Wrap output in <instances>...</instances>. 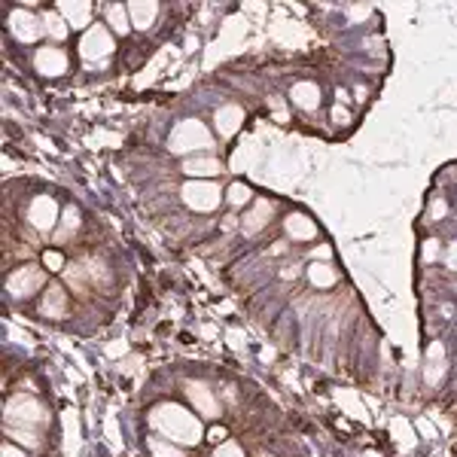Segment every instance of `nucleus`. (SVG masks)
<instances>
[{"mask_svg":"<svg viewBox=\"0 0 457 457\" xmlns=\"http://www.w3.org/2000/svg\"><path fill=\"white\" fill-rule=\"evenodd\" d=\"M37 287H43V271L37 266H22L9 278V293L13 296H30Z\"/></svg>","mask_w":457,"mask_h":457,"instance_id":"0eeeda50","label":"nucleus"},{"mask_svg":"<svg viewBox=\"0 0 457 457\" xmlns=\"http://www.w3.org/2000/svg\"><path fill=\"white\" fill-rule=\"evenodd\" d=\"M9 28H13V34L22 40V43H34V40H40V34L46 30L43 22H40L37 16H30V13H13Z\"/></svg>","mask_w":457,"mask_h":457,"instance_id":"6e6552de","label":"nucleus"},{"mask_svg":"<svg viewBox=\"0 0 457 457\" xmlns=\"http://www.w3.org/2000/svg\"><path fill=\"white\" fill-rule=\"evenodd\" d=\"M149 448L156 457H183L174 445H168V442H162V439H149Z\"/></svg>","mask_w":457,"mask_h":457,"instance_id":"b1692460","label":"nucleus"},{"mask_svg":"<svg viewBox=\"0 0 457 457\" xmlns=\"http://www.w3.org/2000/svg\"><path fill=\"white\" fill-rule=\"evenodd\" d=\"M58 9H61V16L70 18V25L74 28L89 25V18H91V6L89 4H74V0H70V4H61Z\"/></svg>","mask_w":457,"mask_h":457,"instance_id":"f3484780","label":"nucleus"},{"mask_svg":"<svg viewBox=\"0 0 457 457\" xmlns=\"http://www.w3.org/2000/svg\"><path fill=\"white\" fill-rule=\"evenodd\" d=\"M55 217H58V208H55V201L49 198V196H40L30 201V210H28V220H30V226L40 229V232H49L55 226Z\"/></svg>","mask_w":457,"mask_h":457,"instance_id":"423d86ee","label":"nucleus"},{"mask_svg":"<svg viewBox=\"0 0 457 457\" xmlns=\"http://www.w3.org/2000/svg\"><path fill=\"white\" fill-rule=\"evenodd\" d=\"M174 152H192V149H208L210 147V131L198 119H186L171 131V144Z\"/></svg>","mask_w":457,"mask_h":457,"instance_id":"f03ea898","label":"nucleus"},{"mask_svg":"<svg viewBox=\"0 0 457 457\" xmlns=\"http://www.w3.org/2000/svg\"><path fill=\"white\" fill-rule=\"evenodd\" d=\"M79 52H83L86 61H98V58H107L113 52V37L107 34L101 25H91L86 34H83V43H79Z\"/></svg>","mask_w":457,"mask_h":457,"instance_id":"20e7f679","label":"nucleus"},{"mask_svg":"<svg viewBox=\"0 0 457 457\" xmlns=\"http://www.w3.org/2000/svg\"><path fill=\"white\" fill-rule=\"evenodd\" d=\"M213 457H244V454H241V448L235 442H226V445H220V448L213 451Z\"/></svg>","mask_w":457,"mask_h":457,"instance_id":"a878e982","label":"nucleus"},{"mask_svg":"<svg viewBox=\"0 0 457 457\" xmlns=\"http://www.w3.org/2000/svg\"><path fill=\"white\" fill-rule=\"evenodd\" d=\"M220 198H222V196H220V186H217V183L198 180V183H186V186H183V201H186L192 210H198V213L217 210Z\"/></svg>","mask_w":457,"mask_h":457,"instance_id":"7ed1b4c3","label":"nucleus"},{"mask_svg":"<svg viewBox=\"0 0 457 457\" xmlns=\"http://www.w3.org/2000/svg\"><path fill=\"white\" fill-rule=\"evenodd\" d=\"M77 226H79V213L74 208H67L64 210V226H61V232H58V241H64L70 232H77Z\"/></svg>","mask_w":457,"mask_h":457,"instance_id":"5701e85b","label":"nucleus"},{"mask_svg":"<svg viewBox=\"0 0 457 457\" xmlns=\"http://www.w3.org/2000/svg\"><path fill=\"white\" fill-rule=\"evenodd\" d=\"M9 436H16V439H22L25 445H40V436H34L30 430H16V433H9Z\"/></svg>","mask_w":457,"mask_h":457,"instance_id":"bb28decb","label":"nucleus"},{"mask_svg":"<svg viewBox=\"0 0 457 457\" xmlns=\"http://www.w3.org/2000/svg\"><path fill=\"white\" fill-rule=\"evenodd\" d=\"M448 266L457 269V244H451V247H448Z\"/></svg>","mask_w":457,"mask_h":457,"instance_id":"c756f323","label":"nucleus"},{"mask_svg":"<svg viewBox=\"0 0 457 457\" xmlns=\"http://www.w3.org/2000/svg\"><path fill=\"white\" fill-rule=\"evenodd\" d=\"M6 418L9 421L18 418V424H43L46 412H43V405H40L34 396H16V400L9 402V409H6Z\"/></svg>","mask_w":457,"mask_h":457,"instance_id":"39448f33","label":"nucleus"},{"mask_svg":"<svg viewBox=\"0 0 457 457\" xmlns=\"http://www.w3.org/2000/svg\"><path fill=\"white\" fill-rule=\"evenodd\" d=\"M43 262H46V269H52V271H58V269H61V256H58L55 250H49L46 256H43Z\"/></svg>","mask_w":457,"mask_h":457,"instance_id":"cd10ccee","label":"nucleus"},{"mask_svg":"<svg viewBox=\"0 0 457 457\" xmlns=\"http://www.w3.org/2000/svg\"><path fill=\"white\" fill-rule=\"evenodd\" d=\"M40 311L46 314V317H61V314L67 311V299H64V290L61 287H49L43 302H40Z\"/></svg>","mask_w":457,"mask_h":457,"instance_id":"ddd939ff","label":"nucleus"},{"mask_svg":"<svg viewBox=\"0 0 457 457\" xmlns=\"http://www.w3.org/2000/svg\"><path fill=\"white\" fill-rule=\"evenodd\" d=\"M186 393H189V402L196 405V409L205 414V418H213V414L220 412L217 409V400H213V393L205 388V384H189Z\"/></svg>","mask_w":457,"mask_h":457,"instance_id":"9d476101","label":"nucleus"},{"mask_svg":"<svg viewBox=\"0 0 457 457\" xmlns=\"http://www.w3.org/2000/svg\"><path fill=\"white\" fill-rule=\"evenodd\" d=\"M107 22H110V28H116V34H125V30L131 28V22H128V6L113 4V6L107 9Z\"/></svg>","mask_w":457,"mask_h":457,"instance_id":"6ab92c4d","label":"nucleus"},{"mask_svg":"<svg viewBox=\"0 0 457 457\" xmlns=\"http://www.w3.org/2000/svg\"><path fill=\"white\" fill-rule=\"evenodd\" d=\"M86 278L91 283H110V269L101 259H91V262H86Z\"/></svg>","mask_w":457,"mask_h":457,"instance_id":"412c9836","label":"nucleus"},{"mask_svg":"<svg viewBox=\"0 0 457 457\" xmlns=\"http://www.w3.org/2000/svg\"><path fill=\"white\" fill-rule=\"evenodd\" d=\"M287 232H290V238L308 241V238H314V222L308 217H302V213H293L287 220Z\"/></svg>","mask_w":457,"mask_h":457,"instance_id":"a211bd4d","label":"nucleus"},{"mask_svg":"<svg viewBox=\"0 0 457 457\" xmlns=\"http://www.w3.org/2000/svg\"><path fill=\"white\" fill-rule=\"evenodd\" d=\"M269 220H271V205H269V201H256V205L244 213V229H247V232H259Z\"/></svg>","mask_w":457,"mask_h":457,"instance_id":"4468645a","label":"nucleus"},{"mask_svg":"<svg viewBox=\"0 0 457 457\" xmlns=\"http://www.w3.org/2000/svg\"><path fill=\"white\" fill-rule=\"evenodd\" d=\"M308 278L317 283V287H332V283H335V271L327 266V262H314V266L308 269Z\"/></svg>","mask_w":457,"mask_h":457,"instance_id":"aec40b11","label":"nucleus"},{"mask_svg":"<svg viewBox=\"0 0 457 457\" xmlns=\"http://www.w3.org/2000/svg\"><path fill=\"white\" fill-rule=\"evenodd\" d=\"M247 198H250V189L247 186H238V183H235V186L229 189V201H232V205H244Z\"/></svg>","mask_w":457,"mask_h":457,"instance_id":"393cba45","label":"nucleus"},{"mask_svg":"<svg viewBox=\"0 0 457 457\" xmlns=\"http://www.w3.org/2000/svg\"><path fill=\"white\" fill-rule=\"evenodd\" d=\"M241 110L238 107H220L217 110V116H213V119H217V128H220V135H232V131H235L238 125H241Z\"/></svg>","mask_w":457,"mask_h":457,"instance_id":"dca6fc26","label":"nucleus"},{"mask_svg":"<svg viewBox=\"0 0 457 457\" xmlns=\"http://www.w3.org/2000/svg\"><path fill=\"white\" fill-rule=\"evenodd\" d=\"M34 61H37V70L40 74H46V77H58V74H64L67 70V55L61 52V49H55V46H43Z\"/></svg>","mask_w":457,"mask_h":457,"instance_id":"1a4fd4ad","label":"nucleus"},{"mask_svg":"<svg viewBox=\"0 0 457 457\" xmlns=\"http://www.w3.org/2000/svg\"><path fill=\"white\" fill-rule=\"evenodd\" d=\"M4 457H25L22 451H16L13 445H4Z\"/></svg>","mask_w":457,"mask_h":457,"instance_id":"7c9ffc66","label":"nucleus"},{"mask_svg":"<svg viewBox=\"0 0 457 457\" xmlns=\"http://www.w3.org/2000/svg\"><path fill=\"white\" fill-rule=\"evenodd\" d=\"M290 95H293V101H296L302 110H314V107L320 104V89L314 86V83H299L296 89L290 91Z\"/></svg>","mask_w":457,"mask_h":457,"instance_id":"2eb2a0df","label":"nucleus"},{"mask_svg":"<svg viewBox=\"0 0 457 457\" xmlns=\"http://www.w3.org/2000/svg\"><path fill=\"white\" fill-rule=\"evenodd\" d=\"M208 439H210V442H226V427H210Z\"/></svg>","mask_w":457,"mask_h":457,"instance_id":"c85d7f7f","label":"nucleus"},{"mask_svg":"<svg viewBox=\"0 0 457 457\" xmlns=\"http://www.w3.org/2000/svg\"><path fill=\"white\" fill-rule=\"evenodd\" d=\"M43 28L52 34L55 40H61V37H67V22H61V16H55V13H49V16H43Z\"/></svg>","mask_w":457,"mask_h":457,"instance_id":"4be33fe9","label":"nucleus"},{"mask_svg":"<svg viewBox=\"0 0 457 457\" xmlns=\"http://www.w3.org/2000/svg\"><path fill=\"white\" fill-rule=\"evenodd\" d=\"M156 13H159V6L149 4V0H144V4H128V18H131V25L140 28V30H147L152 22H156Z\"/></svg>","mask_w":457,"mask_h":457,"instance_id":"f8f14e48","label":"nucleus"},{"mask_svg":"<svg viewBox=\"0 0 457 457\" xmlns=\"http://www.w3.org/2000/svg\"><path fill=\"white\" fill-rule=\"evenodd\" d=\"M152 427L159 433H165V439L180 445H196L201 439L198 421L186 409H180V405H162V409H156L152 412Z\"/></svg>","mask_w":457,"mask_h":457,"instance_id":"f257e3e1","label":"nucleus"},{"mask_svg":"<svg viewBox=\"0 0 457 457\" xmlns=\"http://www.w3.org/2000/svg\"><path fill=\"white\" fill-rule=\"evenodd\" d=\"M183 171L192 177H217L220 174V162L213 156H189L183 162Z\"/></svg>","mask_w":457,"mask_h":457,"instance_id":"9b49d317","label":"nucleus"}]
</instances>
